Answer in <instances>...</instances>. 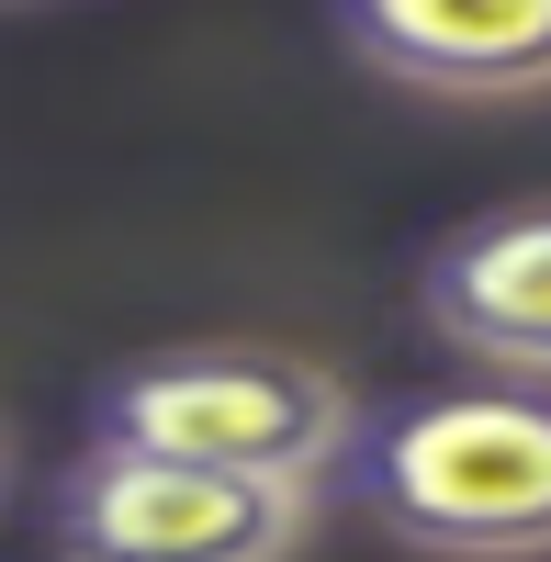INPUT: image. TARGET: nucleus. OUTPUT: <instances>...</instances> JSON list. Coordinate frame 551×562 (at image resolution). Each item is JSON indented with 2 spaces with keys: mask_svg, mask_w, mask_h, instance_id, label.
<instances>
[{
  "mask_svg": "<svg viewBox=\"0 0 551 562\" xmlns=\"http://www.w3.org/2000/svg\"><path fill=\"white\" fill-rule=\"evenodd\" d=\"M315 529V495L203 473L158 450H102L90 439L57 495H45V551L57 562H293Z\"/></svg>",
  "mask_w": 551,
  "mask_h": 562,
  "instance_id": "7ed1b4c3",
  "label": "nucleus"
},
{
  "mask_svg": "<svg viewBox=\"0 0 551 562\" xmlns=\"http://www.w3.org/2000/svg\"><path fill=\"white\" fill-rule=\"evenodd\" d=\"M338 45L428 102H529L551 90V0H327Z\"/></svg>",
  "mask_w": 551,
  "mask_h": 562,
  "instance_id": "20e7f679",
  "label": "nucleus"
},
{
  "mask_svg": "<svg viewBox=\"0 0 551 562\" xmlns=\"http://www.w3.org/2000/svg\"><path fill=\"white\" fill-rule=\"evenodd\" d=\"M338 495L428 562H551V383L360 405Z\"/></svg>",
  "mask_w": 551,
  "mask_h": 562,
  "instance_id": "f257e3e1",
  "label": "nucleus"
},
{
  "mask_svg": "<svg viewBox=\"0 0 551 562\" xmlns=\"http://www.w3.org/2000/svg\"><path fill=\"white\" fill-rule=\"evenodd\" d=\"M349 428H360V394L327 360L270 349V338L147 349L90 383V439L102 450H158V461H203V473H248L293 495L338 484Z\"/></svg>",
  "mask_w": 551,
  "mask_h": 562,
  "instance_id": "f03ea898",
  "label": "nucleus"
},
{
  "mask_svg": "<svg viewBox=\"0 0 551 562\" xmlns=\"http://www.w3.org/2000/svg\"><path fill=\"white\" fill-rule=\"evenodd\" d=\"M417 315L495 383H551V203H495L450 225L417 270Z\"/></svg>",
  "mask_w": 551,
  "mask_h": 562,
  "instance_id": "39448f33",
  "label": "nucleus"
}]
</instances>
